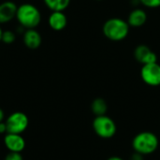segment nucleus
Segmentation results:
<instances>
[{
    "label": "nucleus",
    "instance_id": "nucleus-1",
    "mask_svg": "<svg viewBox=\"0 0 160 160\" xmlns=\"http://www.w3.org/2000/svg\"><path fill=\"white\" fill-rule=\"evenodd\" d=\"M130 26L127 20L113 17L108 19L103 26L102 32L106 38L112 41H122L128 36Z\"/></svg>",
    "mask_w": 160,
    "mask_h": 160
},
{
    "label": "nucleus",
    "instance_id": "nucleus-2",
    "mask_svg": "<svg viewBox=\"0 0 160 160\" xmlns=\"http://www.w3.org/2000/svg\"><path fill=\"white\" fill-rule=\"evenodd\" d=\"M15 18L21 26L25 29H33L39 25L41 22V13L35 5L24 3L18 6Z\"/></svg>",
    "mask_w": 160,
    "mask_h": 160
},
{
    "label": "nucleus",
    "instance_id": "nucleus-3",
    "mask_svg": "<svg viewBox=\"0 0 160 160\" xmlns=\"http://www.w3.org/2000/svg\"><path fill=\"white\" fill-rule=\"evenodd\" d=\"M159 146L158 137L151 131H142L132 140V148L142 156L154 154Z\"/></svg>",
    "mask_w": 160,
    "mask_h": 160
},
{
    "label": "nucleus",
    "instance_id": "nucleus-4",
    "mask_svg": "<svg viewBox=\"0 0 160 160\" xmlns=\"http://www.w3.org/2000/svg\"><path fill=\"white\" fill-rule=\"evenodd\" d=\"M95 133L101 139H112L117 132V126L112 118L105 115L96 116L92 123Z\"/></svg>",
    "mask_w": 160,
    "mask_h": 160
},
{
    "label": "nucleus",
    "instance_id": "nucleus-5",
    "mask_svg": "<svg viewBox=\"0 0 160 160\" xmlns=\"http://www.w3.org/2000/svg\"><path fill=\"white\" fill-rule=\"evenodd\" d=\"M5 122L8 133L22 134L29 126V118L22 112H14L10 113Z\"/></svg>",
    "mask_w": 160,
    "mask_h": 160
},
{
    "label": "nucleus",
    "instance_id": "nucleus-6",
    "mask_svg": "<svg viewBox=\"0 0 160 160\" xmlns=\"http://www.w3.org/2000/svg\"><path fill=\"white\" fill-rule=\"evenodd\" d=\"M140 73L145 84L152 87L160 85V64L158 62L142 65Z\"/></svg>",
    "mask_w": 160,
    "mask_h": 160
},
{
    "label": "nucleus",
    "instance_id": "nucleus-7",
    "mask_svg": "<svg viewBox=\"0 0 160 160\" xmlns=\"http://www.w3.org/2000/svg\"><path fill=\"white\" fill-rule=\"evenodd\" d=\"M3 142L5 147L8 150V152L22 153L26 146L25 140L22 136V134L8 132L7 134L4 135Z\"/></svg>",
    "mask_w": 160,
    "mask_h": 160
},
{
    "label": "nucleus",
    "instance_id": "nucleus-8",
    "mask_svg": "<svg viewBox=\"0 0 160 160\" xmlns=\"http://www.w3.org/2000/svg\"><path fill=\"white\" fill-rule=\"evenodd\" d=\"M134 57H135L136 61L142 65L158 62L157 53L153 50H151L150 47H148L145 44H140L135 48Z\"/></svg>",
    "mask_w": 160,
    "mask_h": 160
},
{
    "label": "nucleus",
    "instance_id": "nucleus-9",
    "mask_svg": "<svg viewBox=\"0 0 160 160\" xmlns=\"http://www.w3.org/2000/svg\"><path fill=\"white\" fill-rule=\"evenodd\" d=\"M18 6L12 1H5L0 4V24L9 22L16 17Z\"/></svg>",
    "mask_w": 160,
    "mask_h": 160
},
{
    "label": "nucleus",
    "instance_id": "nucleus-10",
    "mask_svg": "<svg viewBox=\"0 0 160 160\" xmlns=\"http://www.w3.org/2000/svg\"><path fill=\"white\" fill-rule=\"evenodd\" d=\"M48 24L54 31H62L68 24V18L64 11H52L48 18Z\"/></svg>",
    "mask_w": 160,
    "mask_h": 160
},
{
    "label": "nucleus",
    "instance_id": "nucleus-11",
    "mask_svg": "<svg viewBox=\"0 0 160 160\" xmlns=\"http://www.w3.org/2000/svg\"><path fill=\"white\" fill-rule=\"evenodd\" d=\"M22 41L26 48L31 50H36L41 45L42 38L39 32L37 31L35 28L26 29L22 36Z\"/></svg>",
    "mask_w": 160,
    "mask_h": 160
},
{
    "label": "nucleus",
    "instance_id": "nucleus-12",
    "mask_svg": "<svg viewBox=\"0 0 160 160\" xmlns=\"http://www.w3.org/2000/svg\"><path fill=\"white\" fill-rule=\"evenodd\" d=\"M127 22L130 27H141L147 22V13L142 8H134L129 12Z\"/></svg>",
    "mask_w": 160,
    "mask_h": 160
},
{
    "label": "nucleus",
    "instance_id": "nucleus-13",
    "mask_svg": "<svg viewBox=\"0 0 160 160\" xmlns=\"http://www.w3.org/2000/svg\"><path fill=\"white\" fill-rule=\"evenodd\" d=\"M91 111L96 116L105 115L108 112V103L104 98H97L91 103Z\"/></svg>",
    "mask_w": 160,
    "mask_h": 160
},
{
    "label": "nucleus",
    "instance_id": "nucleus-14",
    "mask_svg": "<svg viewBox=\"0 0 160 160\" xmlns=\"http://www.w3.org/2000/svg\"><path fill=\"white\" fill-rule=\"evenodd\" d=\"M45 6L52 11H64L70 4V0H43Z\"/></svg>",
    "mask_w": 160,
    "mask_h": 160
},
{
    "label": "nucleus",
    "instance_id": "nucleus-15",
    "mask_svg": "<svg viewBox=\"0 0 160 160\" xmlns=\"http://www.w3.org/2000/svg\"><path fill=\"white\" fill-rule=\"evenodd\" d=\"M15 39H16V35L13 31L10 30L3 31L1 42H4L6 44H11L15 41Z\"/></svg>",
    "mask_w": 160,
    "mask_h": 160
},
{
    "label": "nucleus",
    "instance_id": "nucleus-16",
    "mask_svg": "<svg viewBox=\"0 0 160 160\" xmlns=\"http://www.w3.org/2000/svg\"><path fill=\"white\" fill-rule=\"evenodd\" d=\"M139 2L145 8H160V0H139Z\"/></svg>",
    "mask_w": 160,
    "mask_h": 160
},
{
    "label": "nucleus",
    "instance_id": "nucleus-17",
    "mask_svg": "<svg viewBox=\"0 0 160 160\" xmlns=\"http://www.w3.org/2000/svg\"><path fill=\"white\" fill-rule=\"evenodd\" d=\"M4 160H23V157L22 153H15V152H8Z\"/></svg>",
    "mask_w": 160,
    "mask_h": 160
},
{
    "label": "nucleus",
    "instance_id": "nucleus-18",
    "mask_svg": "<svg viewBox=\"0 0 160 160\" xmlns=\"http://www.w3.org/2000/svg\"><path fill=\"white\" fill-rule=\"evenodd\" d=\"M143 158H144V156H142V155H141V154H139L137 152H134L130 156L129 160H143Z\"/></svg>",
    "mask_w": 160,
    "mask_h": 160
},
{
    "label": "nucleus",
    "instance_id": "nucleus-19",
    "mask_svg": "<svg viewBox=\"0 0 160 160\" xmlns=\"http://www.w3.org/2000/svg\"><path fill=\"white\" fill-rule=\"evenodd\" d=\"M8 133V128H7V125H6V122L3 121L0 123V134H7Z\"/></svg>",
    "mask_w": 160,
    "mask_h": 160
},
{
    "label": "nucleus",
    "instance_id": "nucleus-20",
    "mask_svg": "<svg viewBox=\"0 0 160 160\" xmlns=\"http://www.w3.org/2000/svg\"><path fill=\"white\" fill-rule=\"evenodd\" d=\"M4 120H5V112H4V111L0 108V123L3 122Z\"/></svg>",
    "mask_w": 160,
    "mask_h": 160
},
{
    "label": "nucleus",
    "instance_id": "nucleus-21",
    "mask_svg": "<svg viewBox=\"0 0 160 160\" xmlns=\"http://www.w3.org/2000/svg\"><path fill=\"white\" fill-rule=\"evenodd\" d=\"M107 160H125L124 158H120V157H117V156H112V157H110Z\"/></svg>",
    "mask_w": 160,
    "mask_h": 160
},
{
    "label": "nucleus",
    "instance_id": "nucleus-22",
    "mask_svg": "<svg viewBox=\"0 0 160 160\" xmlns=\"http://www.w3.org/2000/svg\"><path fill=\"white\" fill-rule=\"evenodd\" d=\"M2 34H3V30H2L1 24H0V42H1V40H2Z\"/></svg>",
    "mask_w": 160,
    "mask_h": 160
},
{
    "label": "nucleus",
    "instance_id": "nucleus-23",
    "mask_svg": "<svg viewBox=\"0 0 160 160\" xmlns=\"http://www.w3.org/2000/svg\"><path fill=\"white\" fill-rule=\"evenodd\" d=\"M97 1H103V0H97Z\"/></svg>",
    "mask_w": 160,
    "mask_h": 160
}]
</instances>
